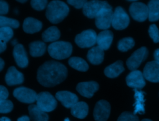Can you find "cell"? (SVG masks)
Wrapping results in <instances>:
<instances>
[{
    "label": "cell",
    "mask_w": 159,
    "mask_h": 121,
    "mask_svg": "<svg viewBox=\"0 0 159 121\" xmlns=\"http://www.w3.org/2000/svg\"><path fill=\"white\" fill-rule=\"evenodd\" d=\"M17 121H30V118L27 115H24L19 117Z\"/></svg>",
    "instance_id": "cell-42"
},
{
    "label": "cell",
    "mask_w": 159,
    "mask_h": 121,
    "mask_svg": "<svg viewBox=\"0 0 159 121\" xmlns=\"http://www.w3.org/2000/svg\"><path fill=\"white\" fill-rule=\"evenodd\" d=\"M132 17L139 22H143L148 17V6L141 2H134L129 7Z\"/></svg>",
    "instance_id": "cell-9"
},
{
    "label": "cell",
    "mask_w": 159,
    "mask_h": 121,
    "mask_svg": "<svg viewBox=\"0 0 159 121\" xmlns=\"http://www.w3.org/2000/svg\"><path fill=\"white\" fill-rule=\"evenodd\" d=\"M68 3L70 5L74 6L76 9H81L83 8L84 6L85 3L87 1L85 0H68L67 1Z\"/></svg>",
    "instance_id": "cell-37"
},
{
    "label": "cell",
    "mask_w": 159,
    "mask_h": 121,
    "mask_svg": "<svg viewBox=\"0 0 159 121\" xmlns=\"http://www.w3.org/2000/svg\"><path fill=\"white\" fill-rule=\"evenodd\" d=\"M104 50L98 46L91 48L87 53L88 61L93 65H99L104 60Z\"/></svg>",
    "instance_id": "cell-21"
},
{
    "label": "cell",
    "mask_w": 159,
    "mask_h": 121,
    "mask_svg": "<svg viewBox=\"0 0 159 121\" xmlns=\"http://www.w3.org/2000/svg\"><path fill=\"white\" fill-rule=\"evenodd\" d=\"M6 48V43L4 42L0 41V53L4 52Z\"/></svg>",
    "instance_id": "cell-41"
},
{
    "label": "cell",
    "mask_w": 159,
    "mask_h": 121,
    "mask_svg": "<svg viewBox=\"0 0 159 121\" xmlns=\"http://www.w3.org/2000/svg\"><path fill=\"white\" fill-rule=\"evenodd\" d=\"M18 2H22V3H24V2H25L27 1L24 0V1H17Z\"/></svg>",
    "instance_id": "cell-47"
},
{
    "label": "cell",
    "mask_w": 159,
    "mask_h": 121,
    "mask_svg": "<svg viewBox=\"0 0 159 121\" xmlns=\"http://www.w3.org/2000/svg\"><path fill=\"white\" fill-rule=\"evenodd\" d=\"M72 45L65 41L55 42L48 47V52L51 57L57 60H63L69 57L72 53Z\"/></svg>",
    "instance_id": "cell-3"
},
{
    "label": "cell",
    "mask_w": 159,
    "mask_h": 121,
    "mask_svg": "<svg viewBox=\"0 0 159 121\" xmlns=\"http://www.w3.org/2000/svg\"><path fill=\"white\" fill-rule=\"evenodd\" d=\"M0 121H11L10 119L6 117H2L0 118Z\"/></svg>",
    "instance_id": "cell-44"
},
{
    "label": "cell",
    "mask_w": 159,
    "mask_h": 121,
    "mask_svg": "<svg viewBox=\"0 0 159 121\" xmlns=\"http://www.w3.org/2000/svg\"><path fill=\"white\" fill-rule=\"evenodd\" d=\"M55 98L61 102L66 108H71L78 101V96L70 91H60L56 93Z\"/></svg>",
    "instance_id": "cell-16"
},
{
    "label": "cell",
    "mask_w": 159,
    "mask_h": 121,
    "mask_svg": "<svg viewBox=\"0 0 159 121\" xmlns=\"http://www.w3.org/2000/svg\"><path fill=\"white\" fill-rule=\"evenodd\" d=\"M47 2L46 0H32L30 1V4L35 10L42 11L47 7Z\"/></svg>",
    "instance_id": "cell-36"
},
{
    "label": "cell",
    "mask_w": 159,
    "mask_h": 121,
    "mask_svg": "<svg viewBox=\"0 0 159 121\" xmlns=\"http://www.w3.org/2000/svg\"><path fill=\"white\" fill-rule=\"evenodd\" d=\"M143 73L139 70L131 71L126 77L127 85L135 89H142L145 86Z\"/></svg>",
    "instance_id": "cell-14"
},
{
    "label": "cell",
    "mask_w": 159,
    "mask_h": 121,
    "mask_svg": "<svg viewBox=\"0 0 159 121\" xmlns=\"http://www.w3.org/2000/svg\"><path fill=\"white\" fill-rule=\"evenodd\" d=\"M111 105L105 100L99 101L95 105L93 116L96 121H106L110 115Z\"/></svg>",
    "instance_id": "cell-12"
},
{
    "label": "cell",
    "mask_w": 159,
    "mask_h": 121,
    "mask_svg": "<svg viewBox=\"0 0 159 121\" xmlns=\"http://www.w3.org/2000/svg\"><path fill=\"white\" fill-rule=\"evenodd\" d=\"M153 56L155 61L159 63V48H157L155 50L154 53H153Z\"/></svg>",
    "instance_id": "cell-40"
},
{
    "label": "cell",
    "mask_w": 159,
    "mask_h": 121,
    "mask_svg": "<svg viewBox=\"0 0 159 121\" xmlns=\"http://www.w3.org/2000/svg\"><path fill=\"white\" fill-rule=\"evenodd\" d=\"M13 95L21 102L32 104L36 101L37 94L31 89L25 87H19L14 90Z\"/></svg>",
    "instance_id": "cell-11"
},
{
    "label": "cell",
    "mask_w": 159,
    "mask_h": 121,
    "mask_svg": "<svg viewBox=\"0 0 159 121\" xmlns=\"http://www.w3.org/2000/svg\"><path fill=\"white\" fill-rule=\"evenodd\" d=\"M113 11L112 7L109 4L102 8L95 17L96 26L102 30H107L112 24Z\"/></svg>",
    "instance_id": "cell-5"
},
{
    "label": "cell",
    "mask_w": 159,
    "mask_h": 121,
    "mask_svg": "<svg viewBox=\"0 0 159 121\" xmlns=\"http://www.w3.org/2000/svg\"><path fill=\"white\" fill-rule=\"evenodd\" d=\"M71 114L78 119L85 118L88 114V105L83 101L76 102L71 107Z\"/></svg>",
    "instance_id": "cell-24"
},
{
    "label": "cell",
    "mask_w": 159,
    "mask_h": 121,
    "mask_svg": "<svg viewBox=\"0 0 159 121\" xmlns=\"http://www.w3.org/2000/svg\"><path fill=\"white\" fill-rule=\"evenodd\" d=\"M109 4L104 1H87L83 7V12L85 16L89 19L95 18L99 11Z\"/></svg>",
    "instance_id": "cell-10"
},
{
    "label": "cell",
    "mask_w": 159,
    "mask_h": 121,
    "mask_svg": "<svg viewBox=\"0 0 159 121\" xmlns=\"http://www.w3.org/2000/svg\"><path fill=\"white\" fill-rule=\"evenodd\" d=\"M148 34L153 42H159V30L155 24H152L148 29Z\"/></svg>",
    "instance_id": "cell-35"
},
{
    "label": "cell",
    "mask_w": 159,
    "mask_h": 121,
    "mask_svg": "<svg viewBox=\"0 0 159 121\" xmlns=\"http://www.w3.org/2000/svg\"><path fill=\"white\" fill-rule=\"evenodd\" d=\"M117 121H139V119L132 112H124L119 115Z\"/></svg>",
    "instance_id": "cell-33"
},
{
    "label": "cell",
    "mask_w": 159,
    "mask_h": 121,
    "mask_svg": "<svg viewBox=\"0 0 159 121\" xmlns=\"http://www.w3.org/2000/svg\"><path fill=\"white\" fill-rule=\"evenodd\" d=\"M130 22L128 14L120 6L117 7L113 12L112 26L116 30H123L127 27Z\"/></svg>",
    "instance_id": "cell-8"
},
{
    "label": "cell",
    "mask_w": 159,
    "mask_h": 121,
    "mask_svg": "<svg viewBox=\"0 0 159 121\" xmlns=\"http://www.w3.org/2000/svg\"><path fill=\"white\" fill-rule=\"evenodd\" d=\"M67 76L66 66L55 61H48L42 65L37 71L39 83L45 87H53L63 81Z\"/></svg>",
    "instance_id": "cell-1"
},
{
    "label": "cell",
    "mask_w": 159,
    "mask_h": 121,
    "mask_svg": "<svg viewBox=\"0 0 159 121\" xmlns=\"http://www.w3.org/2000/svg\"><path fill=\"white\" fill-rule=\"evenodd\" d=\"M9 10L8 4L4 1H0V16L6 14Z\"/></svg>",
    "instance_id": "cell-38"
},
{
    "label": "cell",
    "mask_w": 159,
    "mask_h": 121,
    "mask_svg": "<svg viewBox=\"0 0 159 121\" xmlns=\"http://www.w3.org/2000/svg\"><path fill=\"white\" fill-rule=\"evenodd\" d=\"M68 64L71 67L80 71H86L89 68L86 61L80 57L73 56L70 58L68 60Z\"/></svg>",
    "instance_id": "cell-28"
},
{
    "label": "cell",
    "mask_w": 159,
    "mask_h": 121,
    "mask_svg": "<svg viewBox=\"0 0 159 121\" xmlns=\"http://www.w3.org/2000/svg\"><path fill=\"white\" fill-rule=\"evenodd\" d=\"M30 117L32 121H48L47 114L40 110L37 105L31 104L28 107Z\"/></svg>",
    "instance_id": "cell-23"
},
{
    "label": "cell",
    "mask_w": 159,
    "mask_h": 121,
    "mask_svg": "<svg viewBox=\"0 0 159 121\" xmlns=\"http://www.w3.org/2000/svg\"><path fill=\"white\" fill-rule=\"evenodd\" d=\"M13 56L17 65L20 68H25L29 63L28 58L24 46L17 43L14 47Z\"/></svg>",
    "instance_id": "cell-17"
},
{
    "label": "cell",
    "mask_w": 159,
    "mask_h": 121,
    "mask_svg": "<svg viewBox=\"0 0 159 121\" xmlns=\"http://www.w3.org/2000/svg\"><path fill=\"white\" fill-rule=\"evenodd\" d=\"M42 27V23L33 17H27L24 20L23 29L27 34H34L39 32Z\"/></svg>",
    "instance_id": "cell-20"
},
{
    "label": "cell",
    "mask_w": 159,
    "mask_h": 121,
    "mask_svg": "<svg viewBox=\"0 0 159 121\" xmlns=\"http://www.w3.org/2000/svg\"><path fill=\"white\" fill-rule=\"evenodd\" d=\"M142 121H152V120L150 119H142Z\"/></svg>",
    "instance_id": "cell-46"
},
{
    "label": "cell",
    "mask_w": 159,
    "mask_h": 121,
    "mask_svg": "<svg viewBox=\"0 0 159 121\" xmlns=\"http://www.w3.org/2000/svg\"><path fill=\"white\" fill-rule=\"evenodd\" d=\"M99 89V84L96 81L79 83L76 86L77 91L83 96L90 98Z\"/></svg>",
    "instance_id": "cell-15"
},
{
    "label": "cell",
    "mask_w": 159,
    "mask_h": 121,
    "mask_svg": "<svg viewBox=\"0 0 159 121\" xmlns=\"http://www.w3.org/2000/svg\"><path fill=\"white\" fill-rule=\"evenodd\" d=\"M144 78L152 83H159V63L155 60L148 62L143 73Z\"/></svg>",
    "instance_id": "cell-13"
},
{
    "label": "cell",
    "mask_w": 159,
    "mask_h": 121,
    "mask_svg": "<svg viewBox=\"0 0 159 121\" xmlns=\"http://www.w3.org/2000/svg\"><path fill=\"white\" fill-rule=\"evenodd\" d=\"M97 34L94 30L88 29L75 37V43L81 48H89L96 43Z\"/></svg>",
    "instance_id": "cell-6"
},
{
    "label": "cell",
    "mask_w": 159,
    "mask_h": 121,
    "mask_svg": "<svg viewBox=\"0 0 159 121\" xmlns=\"http://www.w3.org/2000/svg\"><path fill=\"white\" fill-rule=\"evenodd\" d=\"M113 36V33L111 30H105L101 32L97 35L96 43L98 46L103 50H107L112 43Z\"/></svg>",
    "instance_id": "cell-19"
},
{
    "label": "cell",
    "mask_w": 159,
    "mask_h": 121,
    "mask_svg": "<svg viewBox=\"0 0 159 121\" xmlns=\"http://www.w3.org/2000/svg\"><path fill=\"white\" fill-rule=\"evenodd\" d=\"M5 80L9 86L19 84L24 81V75L14 66H11L6 74Z\"/></svg>",
    "instance_id": "cell-18"
},
{
    "label": "cell",
    "mask_w": 159,
    "mask_h": 121,
    "mask_svg": "<svg viewBox=\"0 0 159 121\" xmlns=\"http://www.w3.org/2000/svg\"><path fill=\"white\" fill-rule=\"evenodd\" d=\"M36 102L37 107L45 112L53 110L57 105L56 99L48 92H41L37 94Z\"/></svg>",
    "instance_id": "cell-4"
},
{
    "label": "cell",
    "mask_w": 159,
    "mask_h": 121,
    "mask_svg": "<svg viewBox=\"0 0 159 121\" xmlns=\"http://www.w3.org/2000/svg\"><path fill=\"white\" fill-rule=\"evenodd\" d=\"M148 55V51L145 47H142L135 50L126 61V65L129 69L132 71L137 70L140 64L146 60Z\"/></svg>",
    "instance_id": "cell-7"
},
{
    "label": "cell",
    "mask_w": 159,
    "mask_h": 121,
    "mask_svg": "<svg viewBox=\"0 0 159 121\" xmlns=\"http://www.w3.org/2000/svg\"><path fill=\"white\" fill-rule=\"evenodd\" d=\"M60 37V32L55 26H52L45 30L42 34V39L45 42H55Z\"/></svg>",
    "instance_id": "cell-26"
},
{
    "label": "cell",
    "mask_w": 159,
    "mask_h": 121,
    "mask_svg": "<svg viewBox=\"0 0 159 121\" xmlns=\"http://www.w3.org/2000/svg\"><path fill=\"white\" fill-rule=\"evenodd\" d=\"M148 20L155 22L159 20V0H152L148 4Z\"/></svg>",
    "instance_id": "cell-27"
},
{
    "label": "cell",
    "mask_w": 159,
    "mask_h": 121,
    "mask_svg": "<svg viewBox=\"0 0 159 121\" xmlns=\"http://www.w3.org/2000/svg\"><path fill=\"white\" fill-rule=\"evenodd\" d=\"M19 27V22L16 19L0 16V27H10L16 29Z\"/></svg>",
    "instance_id": "cell-31"
},
{
    "label": "cell",
    "mask_w": 159,
    "mask_h": 121,
    "mask_svg": "<svg viewBox=\"0 0 159 121\" xmlns=\"http://www.w3.org/2000/svg\"><path fill=\"white\" fill-rule=\"evenodd\" d=\"M46 50V44L41 41L32 42L29 44V51L31 56L38 57L43 55Z\"/></svg>",
    "instance_id": "cell-25"
},
{
    "label": "cell",
    "mask_w": 159,
    "mask_h": 121,
    "mask_svg": "<svg viewBox=\"0 0 159 121\" xmlns=\"http://www.w3.org/2000/svg\"><path fill=\"white\" fill-rule=\"evenodd\" d=\"M11 43H12V45H14V46H16L17 44V40H12V42H11Z\"/></svg>",
    "instance_id": "cell-45"
},
{
    "label": "cell",
    "mask_w": 159,
    "mask_h": 121,
    "mask_svg": "<svg viewBox=\"0 0 159 121\" xmlns=\"http://www.w3.org/2000/svg\"><path fill=\"white\" fill-rule=\"evenodd\" d=\"M12 29L10 27H0V41L6 43L13 36Z\"/></svg>",
    "instance_id": "cell-32"
},
{
    "label": "cell",
    "mask_w": 159,
    "mask_h": 121,
    "mask_svg": "<svg viewBox=\"0 0 159 121\" xmlns=\"http://www.w3.org/2000/svg\"><path fill=\"white\" fill-rule=\"evenodd\" d=\"M9 96V92L7 89L4 86L0 85V101L7 99Z\"/></svg>",
    "instance_id": "cell-39"
},
{
    "label": "cell",
    "mask_w": 159,
    "mask_h": 121,
    "mask_svg": "<svg viewBox=\"0 0 159 121\" xmlns=\"http://www.w3.org/2000/svg\"><path fill=\"white\" fill-rule=\"evenodd\" d=\"M135 45L134 40L132 37H125L120 39L117 44L118 50L121 52H127Z\"/></svg>",
    "instance_id": "cell-29"
},
{
    "label": "cell",
    "mask_w": 159,
    "mask_h": 121,
    "mask_svg": "<svg viewBox=\"0 0 159 121\" xmlns=\"http://www.w3.org/2000/svg\"><path fill=\"white\" fill-rule=\"evenodd\" d=\"M69 11L68 6L64 2L52 1L47 5L45 16L50 22L58 24L68 16Z\"/></svg>",
    "instance_id": "cell-2"
},
{
    "label": "cell",
    "mask_w": 159,
    "mask_h": 121,
    "mask_svg": "<svg viewBox=\"0 0 159 121\" xmlns=\"http://www.w3.org/2000/svg\"><path fill=\"white\" fill-rule=\"evenodd\" d=\"M64 121H70V120H69V119L68 118H66L65 119V120Z\"/></svg>",
    "instance_id": "cell-48"
},
{
    "label": "cell",
    "mask_w": 159,
    "mask_h": 121,
    "mask_svg": "<svg viewBox=\"0 0 159 121\" xmlns=\"http://www.w3.org/2000/svg\"><path fill=\"white\" fill-rule=\"evenodd\" d=\"M13 109L12 102L7 99L0 101V113H9Z\"/></svg>",
    "instance_id": "cell-34"
},
{
    "label": "cell",
    "mask_w": 159,
    "mask_h": 121,
    "mask_svg": "<svg viewBox=\"0 0 159 121\" xmlns=\"http://www.w3.org/2000/svg\"><path fill=\"white\" fill-rule=\"evenodd\" d=\"M135 97L136 99V104H135V109L134 110V114L136 113L139 112L140 114H143L145 113V110L143 108L144 104H143V97H144V94L143 92L142 91H138L137 90H135Z\"/></svg>",
    "instance_id": "cell-30"
},
{
    "label": "cell",
    "mask_w": 159,
    "mask_h": 121,
    "mask_svg": "<svg viewBox=\"0 0 159 121\" xmlns=\"http://www.w3.org/2000/svg\"><path fill=\"white\" fill-rule=\"evenodd\" d=\"M124 71L123 62L121 60H118L112 64L107 66L104 71V74L110 78H114L117 77Z\"/></svg>",
    "instance_id": "cell-22"
},
{
    "label": "cell",
    "mask_w": 159,
    "mask_h": 121,
    "mask_svg": "<svg viewBox=\"0 0 159 121\" xmlns=\"http://www.w3.org/2000/svg\"><path fill=\"white\" fill-rule=\"evenodd\" d=\"M4 66V60L0 58V71L3 69Z\"/></svg>",
    "instance_id": "cell-43"
}]
</instances>
